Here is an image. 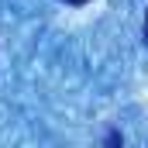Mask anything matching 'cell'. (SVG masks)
Wrapping results in <instances>:
<instances>
[{
    "instance_id": "1",
    "label": "cell",
    "mask_w": 148,
    "mask_h": 148,
    "mask_svg": "<svg viewBox=\"0 0 148 148\" xmlns=\"http://www.w3.org/2000/svg\"><path fill=\"white\" fill-rule=\"evenodd\" d=\"M66 3H76V7H79V3H90V0H66Z\"/></svg>"
},
{
    "instance_id": "2",
    "label": "cell",
    "mask_w": 148,
    "mask_h": 148,
    "mask_svg": "<svg viewBox=\"0 0 148 148\" xmlns=\"http://www.w3.org/2000/svg\"><path fill=\"white\" fill-rule=\"evenodd\" d=\"M145 38H148V10H145Z\"/></svg>"
}]
</instances>
